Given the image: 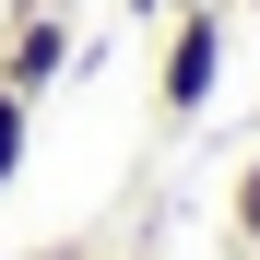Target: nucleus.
Instances as JSON below:
<instances>
[{
	"mask_svg": "<svg viewBox=\"0 0 260 260\" xmlns=\"http://www.w3.org/2000/svg\"><path fill=\"white\" fill-rule=\"evenodd\" d=\"M0 24H12V12H0Z\"/></svg>",
	"mask_w": 260,
	"mask_h": 260,
	"instance_id": "1a4fd4ad",
	"label": "nucleus"
},
{
	"mask_svg": "<svg viewBox=\"0 0 260 260\" xmlns=\"http://www.w3.org/2000/svg\"><path fill=\"white\" fill-rule=\"evenodd\" d=\"M130 12H154V0H130Z\"/></svg>",
	"mask_w": 260,
	"mask_h": 260,
	"instance_id": "0eeeda50",
	"label": "nucleus"
},
{
	"mask_svg": "<svg viewBox=\"0 0 260 260\" xmlns=\"http://www.w3.org/2000/svg\"><path fill=\"white\" fill-rule=\"evenodd\" d=\"M24 154H36V107H24V95H0V189L24 178Z\"/></svg>",
	"mask_w": 260,
	"mask_h": 260,
	"instance_id": "7ed1b4c3",
	"label": "nucleus"
},
{
	"mask_svg": "<svg viewBox=\"0 0 260 260\" xmlns=\"http://www.w3.org/2000/svg\"><path fill=\"white\" fill-rule=\"evenodd\" d=\"M225 225H237V248H248V260H260V154H248V166H237V201H225Z\"/></svg>",
	"mask_w": 260,
	"mask_h": 260,
	"instance_id": "20e7f679",
	"label": "nucleus"
},
{
	"mask_svg": "<svg viewBox=\"0 0 260 260\" xmlns=\"http://www.w3.org/2000/svg\"><path fill=\"white\" fill-rule=\"evenodd\" d=\"M83 59V36H71V12H59V0H36V12H12V24H0V95H48V83Z\"/></svg>",
	"mask_w": 260,
	"mask_h": 260,
	"instance_id": "f03ea898",
	"label": "nucleus"
},
{
	"mask_svg": "<svg viewBox=\"0 0 260 260\" xmlns=\"http://www.w3.org/2000/svg\"><path fill=\"white\" fill-rule=\"evenodd\" d=\"M248 24H260V0H248Z\"/></svg>",
	"mask_w": 260,
	"mask_h": 260,
	"instance_id": "6e6552de",
	"label": "nucleus"
},
{
	"mask_svg": "<svg viewBox=\"0 0 260 260\" xmlns=\"http://www.w3.org/2000/svg\"><path fill=\"white\" fill-rule=\"evenodd\" d=\"M225 95V0L213 12H166V59H154V107L166 118H201Z\"/></svg>",
	"mask_w": 260,
	"mask_h": 260,
	"instance_id": "f257e3e1",
	"label": "nucleus"
},
{
	"mask_svg": "<svg viewBox=\"0 0 260 260\" xmlns=\"http://www.w3.org/2000/svg\"><path fill=\"white\" fill-rule=\"evenodd\" d=\"M154 12H213V0H154Z\"/></svg>",
	"mask_w": 260,
	"mask_h": 260,
	"instance_id": "39448f33",
	"label": "nucleus"
},
{
	"mask_svg": "<svg viewBox=\"0 0 260 260\" xmlns=\"http://www.w3.org/2000/svg\"><path fill=\"white\" fill-rule=\"evenodd\" d=\"M0 12H36V0H0Z\"/></svg>",
	"mask_w": 260,
	"mask_h": 260,
	"instance_id": "423d86ee",
	"label": "nucleus"
}]
</instances>
